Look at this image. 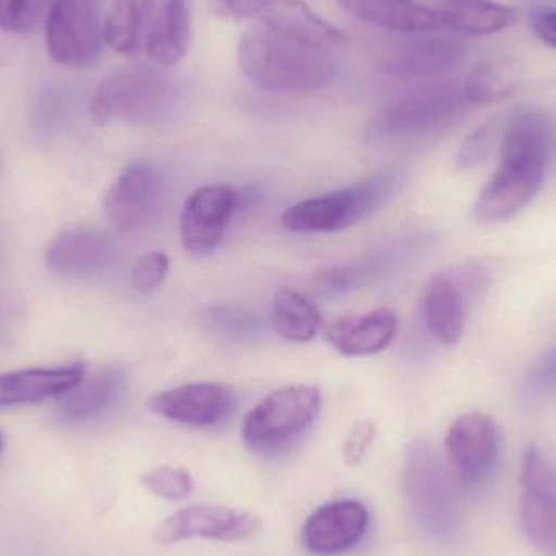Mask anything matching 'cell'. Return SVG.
<instances>
[{
    "instance_id": "1",
    "label": "cell",
    "mask_w": 556,
    "mask_h": 556,
    "mask_svg": "<svg viewBox=\"0 0 556 556\" xmlns=\"http://www.w3.org/2000/svg\"><path fill=\"white\" fill-rule=\"evenodd\" d=\"M554 143V123L541 111L513 116L503 134L498 169L477 201V217L505 222L531 204L544 182Z\"/></svg>"
},
{
    "instance_id": "2",
    "label": "cell",
    "mask_w": 556,
    "mask_h": 556,
    "mask_svg": "<svg viewBox=\"0 0 556 556\" xmlns=\"http://www.w3.org/2000/svg\"><path fill=\"white\" fill-rule=\"evenodd\" d=\"M238 62L251 84L278 93L319 90L332 81L337 72L329 46L263 22L241 36Z\"/></svg>"
},
{
    "instance_id": "3",
    "label": "cell",
    "mask_w": 556,
    "mask_h": 556,
    "mask_svg": "<svg viewBox=\"0 0 556 556\" xmlns=\"http://www.w3.org/2000/svg\"><path fill=\"white\" fill-rule=\"evenodd\" d=\"M178 93L163 72L147 65L121 68L101 81L90 101L94 124L160 123L175 111Z\"/></svg>"
},
{
    "instance_id": "4",
    "label": "cell",
    "mask_w": 556,
    "mask_h": 556,
    "mask_svg": "<svg viewBox=\"0 0 556 556\" xmlns=\"http://www.w3.org/2000/svg\"><path fill=\"white\" fill-rule=\"evenodd\" d=\"M397 185V173H378L349 188L291 205L281 215V224L298 233L343 230L378 211L394 194Z\"/></svg>"
},
{
    "instance_id": "5",
    "label": "cell",
    "mask_w": 556,
    "mask_h": 556,
    "mask_svg": "<svg viewBox=\"0 0 556 556\" xmlns=\"http://www.w3.org/2000/svg\"><path fill=\"white\" fill-rule=\"evenodd\" d=\"M405 492L425 531L437 538L453 534L457 519L453 483L443 460L427 441H415L405 454Z\"/></svg>"
},
{
    "instance_id": "6",
    "label": "cell",
    "mask_w": 556,
    "mask_h": 556,
    "mask_svg": "<svg viewBox=\"0 0 556 556\" xmlns=\"http://www.w3.org/2000/svg\"><path fill=\"white\" fill-rule=\"evenodd\" d=\"M320 392L314 386H288L264 397L244 418L243 438L254 451L280 450L316 420Z\"/></svg>"
},
{
    "instance_id": "7",
    "label": "cell",
    "mask_w": 556,
    "mask_h": 556,
    "mask_svg": "<svg viewBox=\"0 0 556 556\" xmlns=\"http://www.w3.org/2000/svg\"><path fill=\"white\" fill-rule=\"evenodd\" d=\"M469 104L463 87L433 85L404 94L386 108L371 126L378 140L424 136L453 124Z\"/></svg>"
},
{
    "instance_id": "8",
    "label": "cell",
    "mask_w": 556,
    "mask_h": 556,
    "mask_svg": "<svg viewBox=\"0 0 556 556\" xmlns=\"http://www.w3.org/2000/svg\"><path fill=\"white\" fill-rule=\"evenodd\" d=\"M104 0H54L46 16V45L52 61L85 67L100 55L104 41Z\"/></svg>"
},
{
    "instance_id": "9",
    "label": "cell",
    "mask_w": 556,
    "mask_h": 556,
    "mask_svg": "<svg viewBox=\"0 0 556 556\" xmlns=\"http://www.w3.org/2000/svg\"><path fill=\"white\" fill-rule=\"evenodd\" d=\"M521 489L526 534L545 555L556 556V469L535 444L522 457Z\"/></svg>"
},
{
    "instance_id": "10",
    "label": "cell",
    "mask_w": 556,
    "mask_h": 556,
    "mask_svg": "<svg viewBox=\"0 0 556 556\" xmlns=\"http://www.w3.org/2000/svg\"><path fill=\"white\" fill-rule=\"evenodd\" d=\"M261 531L256 516L228 506H188L173 513L156 528L155 541L162 545L178 544L191 539L205 541L241 542Z\"/></svg>"
},
{
    "instance_id": "11",
    "label": "cell",
    "mask_w": 556,
    "mask_h": 556,
    "mask_svg": "<svg viewBox=\"0 0 556 556\" xmlns=\"http://www.w3.org/2000/svg\"><path fill=\"white\" fill-rule=\"evenodd\" d=\"M163 198V179L159 169L147 162L127 166L104 199V211L119 231L147 227L159 214Z\"/></svg>"
},
{
    "instance_id": "12",
    "label": "cell",
    "mask_w": 556,
    "mask_h": 556,
    "mask_svg": "<svg viewBox=\"0 0 556 556\" xmlns=\"http://www.w3.org/2000/svg\"><path fill=\"white\" fill-rule=\"evenodd\" d=\"M498 431L489 415L470 412L451 425L446 453L460 483L479 485L492 472L498 456Z\"/></svg>"
},
{
    "instance_id": "13",
    "label": "cell",
    "mask_w": 556,
    "mask_h": 556,
    "mask_svg": "<svg viewBox=\"0 0 556 556\" xmlns=\"http://www.w3.org/2000/svg\"><path fill=\"white\" fill-rule=\"evenodd\" d=\"M237 199L228 185L205 186L189 195L181 214V243L191 256L204 257L217 250Z\"/></svg>"
},
{
    "instance_id": "14",
    "label": "cell",
    "mask_w": 556,
    "mask_h": 556,
    "mask_svg": "<svg viewBox=\"0 0 556 556\" xmlns=\"http://www.w3.org/2000/svg\"><path fill=\"white\" fill-rule=\"evenodd\" d=\"M369 528V513L356 500L327 503L307 518L303 545L317 556H332L358 545Z\"/></svg>"
},
{
    "instance_id": "15",
    "label": "cell",
    "mask_w": 556,
    "mask_h": 556,
    "mask_svg": "<svg viewBox=\"0 0 556 556\" xmlns=\"http://www.w3.org/2000/svg\"><path fill=\"white\" fill-rule=\"evenodd\" d=\"M230 389L215 382H194L159 392L149 401L150 410L166 420L189 427L220 424L233 408Z\"/></svg>"
},
{
    "instance_id": "16",
    "label": "cell",
    "mask_w": 556,
    "mask_h": 556,
    "mask_svg": "<svg viewBox=\"0 0 556 556\" xmlns=\"http://www.w3.org/2000/svg\"><path fill=\"white\" fill-rule=\"evenodd\" d=\"M467 48L454 36L425 33L399 46L382 64L392 77H430L453 71L466 58Z\"/></svg>"
},
{
    "instance_id": "17",
    "label": "cell",
    "mask_w": 556,
    "mask_h": 556,
    "mask_svg": "<svg viewBox=\"0 0 556 556\" xmlns=\"http://www.w3.org/2000/svg\"><path fill=\"white\" fill-rule=\"evenodd\" d=\"M116 247L103 231L94 228H74L59 235L48 253L49 269L64 277H88L101 273L113 263Z\"/></svg>"
},
{
    "instance_id": "18",
    "label": "cell",
    "mask_w": 556,
    "mask_h": 556,
    "mask_svg": "<svg viewBox=\"0 0 556 556\" xmlns=\"http://www.w3.org/2000/svg\"><path fill=\"white\" fill-rule=\"evenodd\" d=\"M397 333V316L388 307L343 316L327 324L324 337L345 356L376 355L391 345Z\"/></svg>"
},
{
    "instance_id": "19",
    "label": "cell",
    "mask_w": 556,
    "mask_h": 556,
    "mask_svg": "<svg viewBox=\"0 0 556 556\" xmlns=\"http://www.w3.org/2000/svg\"><path fill=\"white\" fill-rule=\"evenodd\" d=\"M84 362L55 368H31L0 375V407L35 404L55 395L67 394L85 378Z\"/></svg>"
},
{
    "instance_id": "20",
    "label": "cell",
    "mask_w": 556,
    "mask_h": 556,
    "mask_svg": "<svg viewBox=\"0 0 556 556\" xmlns=\"http://www.w3.org/2000/svg\"><path fill=\"white\" fill-rule=\"evenodd\" d=\"M356 18L407 35L446 33L441 9L417 0H340Z\"/></svg>"
},
{
    "instance_id": "21",
    "label": "cell",
    "mask_w": 556,
    "mask_h": 556,
    "mask_svg": "<svg viewBox=\"0 0 556 556\" xmlns=\"http://www.w3.org/2000/svg\"><path fill=\"white\" fill-rule=\"evenodd\" d=\"M163 0H113L104 22V41L117 54L146 52Z\"/></svg>"
},
{
    "instance_id": "22",
    "label": "cell",
    "mask_w": 556,
    "mask_h": 556,
    "mask_svg": "<svg viewBox=\"0 0 556 556\" xmlns=\"http://www.w3.org/2000/svg\"><path fill=\"white\" fill-rule=\"evenodd\" d=\"M123 386L119 369H101L88 379H81L74 389L62 395L58 415L64 424H85L106 412L116 401Z\"/></svg>"
},
{
    "instance_id": "23",
    "label": "cell",
    "mask_w": 556,
    "mask_h": 556,
    "mask_svg": "<svg viewBox=\"0 0 556 556\" xmlns=\"http://www.w3.org/2000/svg\"><path fill=\"white\" fill-rule=\"evenodd\" d=\"M525 81V65L511 55L480 62L463 84L469 104L492 106L511 98Z\"/></svg>"
},
{
    "instance_id": "24",
    "label": "cell",
    "mask_w": 556,
    "mask_h": 556,
    "mask_svg": "<svg viewBox=\"0 0 556 556\" xmlns=\"http://www.w3.org/2000/svg\"><path fill=\"white\" fill-rule=\"evenodd\" d=\"M260 16L274 28L329 48L345 41V35L317 15L306 0H263Z\"/></svg>"
},
{
    "instance_id": "25",
    "label": "cell",
    "mask_w": 556,
    "mask_h": 556,
    "mask_svg": "<svg viewBox=\"0 0 556 556\" xmlns=\"http://www.w3.org/2000/svg\"><path fill=\"white\" fill-rule=\"evenodd\" d=\"M191 15L188 0H163L146 54L159 65L178 64L188 51Z\"/></svg>"
},
{
    "instance_id": "26",
    "label": "cell",
    "mask_w": 556,
    "mask_h": 556,
    "mask_svg": "<svg viewBox=\"0 0 556 556\" xmlns=\"http://www.w3.org/2000/svg\"><path fill=\"white\" fill-rule=\"evenodd\" d=\"M446 33L456 36H489L515 25L518 12L493 0H450L441 9Z\"/></svg>"
},
{
    "instance_id": "27",
    "label": "cell",
    "mask_w": 556,
    "mask_h": 556,
    "mask_svg": "<svg viewBox=\"0 0 556 556\" xmlns=\"http://www.w3.org/2000/svg\"><path fill=\"white\" fill-rule=\"evenodd\" d=\"M425 316L431 332L444 345H456L464 332V300L450 277L434 278L425 293Z\"/></svg>"
},
{
    "instance_id": "28",
    "label": "cell",
    "mask_w": 556,
    "mask_h": 556,
    "mask_svg": "<svg viewBox=\"0 0 556 556\" xmlns=\"http://www.w3.org/2000/svg\"><path fill=\"white\" fill-rule=\"evenodd\" d=\"M273 326L278 336L290 342H309L320 329V314L298 291L278 290L273 303Z\"/></svg>"
},
{
    "instance_id": "29",
    "label": "cell",
    "mask_w": 556,
    "mask_h": 556,
    "mask_svg": "<svg viewBox=\"0 0 556 556\" xmlns=\"http://www.w3.org/2000/svg\"><path fill=\"white\" fill-rule=\"evenodd\" d=\"M54 0H0V28L13 35L35 31Z\"/></svg>"
},
{
    "instance_id": "30",
    "label": "cell",
    "mask_w": 556,
    "mask_h": 556,
    "mask_svg": "<svg viewBox=\"0 0 556 556\" xmlns=\"http://www.w3.org/2000/svg\"><path fill=\"white\" fill-rule=\"evenodd\" d=\"M142 485L159 498L179 502L188 498L194 490L192 477L175 467H155L142 476Z\"/></svg>"
},
{
    "instance_id": "31",
    "label": "cell",
    "mask_w": 556,
    "mask_h": 556,
    "mask_svg": "<svg viewBox=\"0 0 556 556\" xmlns=\"http://www.w3.org/2000/svg\"><path fill=\"white\" fill-rule=\"evenodd\" d=\"M169 260L163 253H149L139 257L132 269V287L139 293H149L165 281L168 276Z\"/></svg>"
},
{
    "instance_id": "32",
    "label": "cell",
    "mask_w": 556,
    "mask_h": 556,
    "mask_svg": "<svg viewBox=\"0 0 556 556\" xmlns=\"http://www.w3.org/2000/svg\"><path fill=\"white\" fill-rule=\"evenodd\" d=\"M492 147V130L489 126L473 130L457 150L456 165L463 172H470L485 162Z\"/></svg>"
},
{
    "instance_id": "33",
    "label": "cell",
    "mask_w": 556,
    "mask_h": 556,
    "mask_svg": "<svg viewBox=\"0 0 556 556\" xmlns=\"http://www.w3.org/2000/svg\"><path fill=\"white\" fill-rule=\"evenodd\" d=\"M375 425L371 421H358L352 428L349 438H346L345 446H343V457H345L346 464L355 466L363 459L372 438H375Z\"/></svg>"
},
{
    "instance_id": "34",
    "label": "cell",
    "mask_w": 556,
    "mask_h": 556,
    "mask_svg": "<svg viewBox=\"0 0 556 556\" xmlns=\"http://www.w3.org/2000/svg\"><path fill=\"white\" fill-rule=\"evenodd\" d=\"M215 9L231 18H251L260 16L263 10V0H212Z\"/></svg>"
},
{
    "instance_id": "35",
    "label": "cell",
    "mask_w": 556,
    "mask_h": 556,
    "mask_svg": "<svg viewBox=\"0 0 556 556\" xmlns=\"http://www.w3.org/2000/svg\"><path fill=\"white\" fill-rule=\"evenodd\" d=\"M532 29L544 45L556 49V9H544L534 12Z\"/></svg>"
},
{
    "instance_id": "36",
    "label": "cell",
    "mask_w": 556,
    "mask_h": 556,
    "mask_svg": "<svg viewBox=\"0 0 556 556\" xmlns=\"http://www.w3.org/2000/svg\"><path fill=\"white\" fill-rule=\"evenodd\" d=\"M2 446H3V440H2V433H0V453H2Z\"/></svg>"
}]
</instances>
